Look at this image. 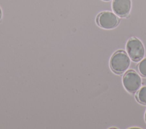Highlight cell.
<instances>
[{
    "label": "cell",
    "instance_id": "obj_1",
    "mask_svg": "<svg viewBox=\"0 0 146 129\" xmlns=\"http://www.w3.org/2000/svg\"><path fill=\"white\" fill-rule=\"evenodd\" d=\"M129 56L122 50L116 52L111 57L110 66L116 74H121L127 70L130 65Z\"/></svg>",
    "mask_w": 146,
    "mask_h": 129
},
{
    "label": "cell",
    "instance_id": "obj_2",
    "mask_svg": "<svg viewBox=\"0 0 146 129\" xmlns=\"http://www.w3.org/2000/svg\"><path fill=\"white\" fill-rule=\"evenodd\" d=\"M126 49L129 57L134 61H139L144 56V47L137 38H130L127 43Z\"/></svg>",
    "mask_w": 146,
    "mask_h": 129
},
{
    "label": "cell",
    "instance_id": "obj_3",
    "mask_svg": "<svg viewBox=\"0 0 146 129\" xmlns=\"http://www.w3.org/2000/svg\"><path fill=\"white\" fill-rule=\"evenodd\" d=\"M142 81L140 75L135 71L127 72L123 78V84L125 89L131 93L137 91L141 85Z\"/></svg>",
    "mask_w": 146,
    "mask_h": 129
},
{
    "label": "cell",
    "instance_id": "obj_4",
    "mask_svg": "<svg viewBox=\"0 0 146 129\" xmlns=\"http://www.w3.org/2000/svg\"><path fill=\"white\" fill-rule=\"evenodd\" d=\"M96 21L98 25L104 29H112L119 23L118 17L110 11H104L99 14Z\"/></svg>",
    "mask_w": 146,
    "mask_h": 129
},
{
    "label": "cell",
    "instance_id": "obj_5",
    "mask_svg": "<svg viewBox=\"0 0 146 129\" xmlns=\"http://www.w3.org/2000/svg\"><path fill=\"white\" fill-rule=\"evenodd\" d=\"M114 13L120 17L127 16L131 11V0H113L112 4Z\"/></svg>",
    "mask_w": 146,
    "mask_h": 129
},
{
    "label": "cell",
    "instance_id": "obj_6",
    "mask_svg": "<svg viewBox=\"0 0 146 129\" xmlns=\"http://www.w3.org/2000/svg\"><path fill=\"white\" fill-rule=\"evenodd\" d=\"M136 97L139 103L143 105H146V86L142 87L138 90Z\"/></svg>",
    "mask_w": 146,
    "mask_h": 129
},
{
    "label": "cell",
    "instance_id": "obj_7",
    "mask_svg": "<svg viewBox=\"0 0 146 129\" xmlns=\"http://www.w3.org/2000/svg\"><path fill=\"white\" fill-rule=\"evenodd\" d=\"M137 69L140 74L146 77V58L144 59L137 65Z\"/></svg>",
    "mask_w": 146,
    "mask_h": 129
},
{
    "label": "cell",
    "instance_id": "obj_8",
    "mask_svg": "<svg viewBox=\"0 0 146 129\" xmlns=\"http://www.w3.org/2000/svg\"><path fill=\"white\" fill-rule=\"evenodd\" d=\"M1 15H2V11H1V8H0V19H1Z\"/></svg>",
    "mask_w": 146,
    "mask_h": 129
},
{
    "label": "cell",
    "instance_id": "obj_9",
    "mask_svg": "<svg viewBox=\"0 0 146 129\" xmlns=\"http://www.w3.org/2000/svg\"><path fill=\"white\" fill-rule=\"evenodd\" d=\"M145 120L146 121V112H145Z\"/></svg>",
    "mask_w": 146,
    "mask_h": 129
},
{
    "label": "cell",
    "instance_id": "obj_10",
    "mask_svg": "<svg viewBox=\"0 0 146 129\" xmlns=\"http://www.w3.org/2000/svg\"><path fill=\"white\" fill-rule=\"evenodd\" d=\"M104 1H108V0H104Z\"/></svg>",
    "mask_w": 146,
    "mask_h": 129
}]
</instances>
